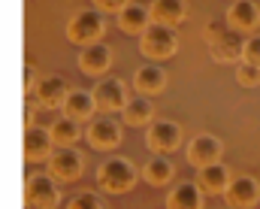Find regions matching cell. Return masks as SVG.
Masks as SVG:
<instances>
[{
	"mask_svg": "<svg viewBox=\"0 0 260 209\" xmlns=\"http://www.w3.org/2000/svg\"><path fill=\"white\" fill-rule=\"evenodd\" d=\"M206 43H209V55L218 64H236V61H242L245 40L239 37V31H233L227 24V18L206 24Z\"/></svg>",
	"mask_w": 260,
	"mask_h": 209,
	"instance_id": "cell-1",
	"label": "cell"
},
{
	"mask_svg": "<svg viewBox=\"0 0 260 209\" xmlns=\"http://www.w3.org/2000/svg\"><path fill=\"white\" fill-rule=\"evenodd\" d=\"M136 179H139V173H136V167L130 164L127 158H109L97 170V185L106 194H127L130 188L136 185Z\"/></svg>",
	"mask_w": 260,
	"mask_h": 209,
	"instance_id": "cell-2",
	"label": "cell"
},
{
	"mask_svg": "<svg viewBox=\"0 0 260 209\" xmlns=\"http://www.w3.org/2000/svg\"><path fill=\"white\" fill-rule=\"evenodd\" d=\"M139 49L145 58L151 61H164V58H173L176 49H179V37H176V27H167V24H157L151 21L142 34H139Z\"/></svg>",
	"mask_w": 260,
	"mask_h": 209,
	"instance_id": "cell-3",
	"label": "cell"
},
{
	"mask_svg": "<svg viewBox=\"0 0 260 209\" xmlns=\"http://www.w3.org/2000/svg\"><path fill=\"white\" fill-rule=\"evenodd\" d=\"M103 31H106V18H103L97 9H79V12H73V18L67 21V37H70V43H76V46L100 43Z\"/></svg>",
	"mask_w": 260,
	"mask_h": 209,
	"instance_id": "cell-4",
	"label": "cell"
},
{
	"mask_svg": "<svg viewBox=\"0 0 260 209\" xmlns=\"http://www.w3.org/2000/svg\"><path fill=\"white\" fill-rule=\"evenodd\" d=\"M24 203L27 206H37V209H58V203H61L58 179L52 173H34V176H27Z\"/></svg>",
	"mask_w": 260,
	"mask_h": 209,
	"instance_id": "cell-5",
	"label": "cell"
},
{
	"mask_svg": "<svg viewBox=\"0 0 260 209\" xmlns=\"http://www.w3.org/2000/svg\"><path fill=\"white\" fill-rule=\"evenodd\" d=\"M85 139H88V145L97 148V152H112V148L121 145V139H124V128H121L112 115H94V118L88 122Z\"/></svg>",
	"mask_w": 260,
	"mask_h": 209,
	"instance_id": "cell-6",
	"label": "cell"
},
{
	"mask_svg": "<svg viewBox=\"0 0 260 209\" xmlns=\"http://www.w3.org/2000/svg\"><path fill=\"white\" fill-rule=\"evenodd\" d=\"M94 103L100 112H121L124 103H127V85L118 79V76H103L97 85H94Z\"/></svg>",
	"mask_w": 260,
	"mask_h": 209,
	"instance_id": "cell-7",
	"label": "cell"
},
{
	"mask_svg": "<svg viewBox=\"0 0 260 209\" xmlns=\"http://www.w3.org/2000/svg\"><path fill=\"white\" fill-rule=\"evenodd\" d=\"M145 142H148V148L154 155H170V152H176L182 145V128L176 122H170V118H157V122L148 125Z\"/></svg>",
	"mask_w": 260,
	"mask_h": 209,
	"instance_id": "cell-8",
	"label": "cell"
},
{
	"mask_svg": "<svg viewBox=\"0 0 260 209\" xmlns=\"http://www.w3.org/2000/svg\"><path fill=\"white\" fill-rule=\"evenodd\" d=\"M49 173L58 182H76L82 176V155L73 145H55V152L49 155Z\"/></svg>",
	"mask_w": 260,
	"mask_h": 209,
	"instance_id": "cell-9",
	"label": "cell"
},
{
	"mask_svg": "<svg viewBox=\"0 0 260 209\" xmlns=\"http://www.w3.org/2000/svg\"><path fill=\"white\" fill-rule=\"evenodd\" d=\"M224 197H227V206H233V209L254 206L260 200V182L254 176H233L227 191H224Z\"/></svg>",
	"mask_w": 260,
	"mask_h": 209,
	"instance_id": "cell-10",
	"label": "cell"
},
{
	"mask_svg": "<svg viewBox=\"0 0 260 209\" xmlns=\"http://www.w3.org/2000/svg\"><path fill=\"white\" fill-rule=\"evenodd\" d=\"M109 67H112V49L106 43L82 46V52H79V70L85 76H106Z\"/></svg>",
	"mask_w": 260,
	"mask_h": 209,
	"instance_id": "cell-11",
	"label": "cell"
},
{
	"mask_svg": "<svg viewBox=\"0 0 260 209\" xmlns=\"http://www.w3.org/2000/svg\"><path fill=\"white\" fill-rule=\"evenodd\" d=\"M221 152H224V142L215 137V134H197V137L188 142V161L194 164L197 170L206 167V164L221 161Z\"/></svg>",
	"mask_w": 260,
	"mask_h": 209,
	"instance_id": "cell-12",
	"label": "cell"
},
{
	"mask_svg": "<svg viewBox=\"0 0 260 209\" xmlns=\"http://www.w3.org/2000/svg\"><path fill=\"white\" fill-rule=\"evenodd\" d=\"M37 103L40 106H46V109H58V106H64L67 94H70V85H67V79L61 73H52V76H43L40 82H37Z\"/></svg>",
	"mask_w": 260,
	"mask_h": 209,
	"instance_id": "cell-13",
	"label": "cell"
},
{
	"mask_svg": "<svg viewBox=\"0 0 260 209\" xmlns=\"http://www.w3.org/2000/svg\"><path fill=\"white\" fill-rule=\"evenodd\" d=\"M55 152V139L46 128L40 125H30L24 128V158L30 164H40V161H49V155Z\"/></svg>",
	"mask_w": 260,
	"mask_h": 209,
	"instance_id": "cell-14",
	"label": "cell"
},
{
	"mask_svg": "<svg viewBox=\"0 0 260 209\" xmlns=\"http://www.w3.org/2000/svg\"><path fill=\"white\" fill-rule=\"evenodd\" d=\"M167 82H170V76H167V70L160 67V64H142L133 73V88L139 94H145V97L167 91Z\"/></svg>",
	"mask_w": 260,
	"mask_h": 209,
	"instance_id": "cell-15",
	"label": "cell"
},
{
	"mask_svg": "<svg viewBox=\"0 0 260 209\" xmlns=\"http://www.w3.org/2000/svg\"><path fill=\"white\" fill-rule=\"evenodd\" d=\"M61 109H64L67 118H73V122H91L94 112H97V103H94V94H91V91H85V88H70V94H67V100H64Z\"/></svg>",
	"mask_w": 260,
	"mask_h": 209,
	"instance_id": "cell-16",
	"label": "cell"
},
{
	"mask_svg": "<svg viewBox=\"0 0 260 209\" xmlns=\"http://www.w3.org/2000/svg\"><path fill=\"white\" fill-rule=\"evenodd\" d=\"M230 179H233V176H230L227 164H221V161L206 164V167H200V173H197V185H200L203 194H224L227 185H230Z\"/></svg>",
	"mask_w": 260,
	"mask_h": 209,
	"instance_id": "cell-17",
	"label": "cell"
},
{
	"mask_svg": "<svg viewBox=\"0 0 260 209\" xmlns=\"http://www.w3.org/2000/svg\"><path fill=\"white\" fill-rule=\"evenodd\" d=\"M227 24L233 31H254L260 24V6L254 0H233L227 9Z\"/></svg>",
	"mask_w": 260,
	"mask_h": 209,
	"instance_id": "cell-18",
	"label": "cell"
},
{
	"mask_svg": "<svg viewBox=\"0 0 260 209\" xmlns=\"http://www.w3.org/2000/svg\"><path fill=\"white\" fill-rule=\"evenodd\" d=\"M148 9H151V21L167 24V27L182 24L185 15H188V3L185 0H154Z\"/></svg>",
	"mask_w": 260,
	"mask_h": 209,
	"instance_id": "cell-19",
	"label": "cell"
},
{
	"mask_svg": "<svg viewBox=\"0 0 260 209\" xmlns=\"http://www.w3.org/2000/svg\"><path fill=\"white\" fill-rule=\"evenodd\" d=\"M167 209H203V191L197 182H179L173 185L170 197H167Z\"/></svg>",
	"mask_w": 260,
	"mask_h": 209,
	"instance_id": "cell-20",
	"label": "cell"
},
{
	"mask_svg": "<svg viewBox=\"0 0 260 209\" xmlns=\"http://www.w3.org/2000/svg\"><path fill=\"white\" fill-rule=\"evenodd\" d=\"M121 115H124L127 125L142 128V125H151V122H154V106H151V100H148L145 94H133V97H127Z\"/></svg>",
	"mask_w": 260,
	"mask_h": 209,
	"instance_id": "cell-21",
	"label": "cell"
},
{
	"mask_svg": "<svg viewBox=\"0 0 260 209\" xmlns=\"http://www.w3.org/2000/svg\"><path fill=\"white\" fill-rule=\"evenodd\" d=\"M118 24H121L127 34H142V31L151 24V9L142 6V3H133V0H130L127 6L118 12Z\"/></svg>",
	"mask_w": 260,
	"mask_h": 209,
	"instance_id": "cell-22",
	"label": "cell"
},
{
	"mask_svg": "<svg viewBox=\"0 0 260 209\" xmlns=\"http://www.w3.org/2000/svg\"><path fill=\"white\" fill-rule=\"evenodd\" d=\"M176 176V167H173V161H167V155H154L145 167H142V179L148 182V185H167L170 179Z\"/></svg>",
	"mask_w": 260,
	"mask_h": 209,
	"instance_id": "cell-23",
	"label": "cell"
},
{
	"mask_svg": "<svg viewBox=\"0 0 260 209\" xmlns=\"http://www.w3.org/2000/svg\"><path fill=\"white\" fill-rule=\"evenodd\" d=\"M49 134H52V139H55V145H73L76 139L82 137L79 122H73V118H67V115L55 118V125L49 128Z\"/></svg>",
	"mask_w": 260,
	"mask_h": 209,
	"instance_id": "cell-24",
	"label": "cell"
},
{
	"mask_svg": "<svg viewBox=\"0 0 260 209\" xmlns=\"http://www.w3.org/2000/svg\"><path fill=\"white\" fill-rule=\"evenodd\" d=\"M236 82L245 85V88H257L260 85V67L257 64H245V61H239V64H236Z\"/></svg>",
	"mask_w": 260,
	"mask_h": 209,
	"instance_id": "cell-25",
	"label": "cell"
},
{
	"mask_svg": "<svg viewBox=\"0 0 260 209\" xmlns=\"http://www.w3.org/2000/svg\"><path fill=\"white\" fill-rule=\"evenodd\" d=\"M67 209H106V206H103V200L94 191H79L76 197H70Z\"/></svg>",
	"mask_w": 260,
	"mask_h": 209,
	"instance_id": "cell-26",
	"label": "cell"
},
{
	"mask_svg": "<svg viewBox=\"0 0 260 209\" xmlns=\"http://www.w3.org/2000/svg\"><path fill=\"white\" fill-rule=\"evenodd\" d=\"M242 61L245 64H257L260 67V34L245 40V49H242Z\"/></svg>",
	"mask_w": 260,
	"mask_h": 209,
	"instance_id": "cell-27",
	"label": "cell"
},
{
	"mask_svg": "<svg viewBox=\"0 0 260 209\" xmlns=\"http://www.w3.org/2000/svg\"><path fill=\"white\" fill-rule=\"evenodd\" d=\"M130 0H94V9L97 12H121Z\"/></svg>",
	"mask_w": 260,
	"mask_h": 209,
	"instance_id": "cell-28",
	"label": "cell"
},
{
	"mask_svg": "<svg viewBox=\"0 0 260 209\" xmlns=\"http://www.w3.org/2000/svg\"><path fill=\"white\" fill-rule=\"evenodd\" d=\"M24 91H27V94H34V91H37V70L30 67V64L24 67Z\"/></svg>",
	"mask_w": 260,
	"mask_h": 209,
	"instance_id": "cell-29",
	"label": "cell"
},
{
	"mask_svg": "<svg viewBox=\"0 0 260 209\" xmlns=\"http://www.w3.org/2000/svg\"><path fill=\"white\" fill-rule=\"evenodd\" d=\"M24 209H37V206H24Z\"/></svg>",
	"mask_w": 260,
	"mask_h": 209,
	"instance_id": "cell-30",
	"label": "cell"
},
{
	"mask_svg": "<svg viewBox=\"0 0 260 209\" xmlns=\"http://www.w3.org/2000/svg\"><path fill=\"white\" fill-rule=\"evenodd\" d=\"M224 209H233V206H224Z\"/></svg>",
	"mask_w": 260,
	"mask_h": 209,
	"instance_id": "cell-31",
	"label": "cell"
},
{
	"mask_svg": "<svg viewBox=\"0 0 260 209\" xmlns=\"http://www.w3.org/2000/svg\"><path fill=\"white\" fill-rule=\"evenodd\" d=\"M230 3H233V0H230Z\"/></svg>",
	"mask_w": 260,
	"mask_h": 209,
	"instance_id": "cell-32",
	"label": "cell"
}]
</instances>
